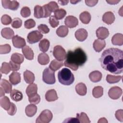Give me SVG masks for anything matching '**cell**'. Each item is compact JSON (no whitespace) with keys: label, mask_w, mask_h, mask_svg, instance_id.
<instances>
[{"label":"cell","mask_w":123,"mask_h":123,"mask_svg":"<svg viewBox=\"0 0 123 123\" xmlns=\"http://www.w3.org/2000/svg\"><path fill=\"white\" fill-rule=\"evenodd\" d=\"M58 2L62 5H65L67 4L69 1L68 0H59Z\"/></svg>","instance_id":"obj_57"},{"label":"cell","mask_w":123,"mask_h":123,"mask_svg":"<svg viewBox=\"0 0 123 123\" xmlns=\"http://www.w3.org/2000/svg\"><path fill=\"white\" fill-rule=\"evenodd\" d=\"M115 20V16L111 12H107L104 13L102 16V21L108 25H111Z\"/></svg>","instance_id":"obj_14"},{"label":"cell","mask_w":123,"mask_h":123,"mask_svg":"<svg viewBox=\"0 0 123 123\" xmlns=\"http://www.w3.org/2000/svg\"><path fill=\"white\" fill-rule=\"evenodd\" d=\"M43 35L39 31H32L28 34L27 41L30 44H34L38 42L43 37Z\"/></svg>","instance_id":"obj_7"},{"label":"cell","mask_w":123,"mask_h":123,"mask_svg":"<svg viewBox=\"0 0 123 123\" xmlns=\"http://www.w3.org/2000/svg\"><path fill=\"white\" fill-rule=\"evenodd\" d=\"M98 2V0H85V3L86 5L89 6V7H93L94 6L97 4V3Z\"/></svg>","instance_id":"obj_54"},{"label":"cell","mask_w":123,"mask_h":123,"mask_svg":"<svg viewBox=\"0 0 123 123\" xmlns=\"http://www.w3.org/2000/svg\"><path fill=\"white\" fill-rule=\"evenodd\" d=\"M9 63L11 68V71L16 72L17 71H18L20 68V64L15 63L11 60L10 61Z\"/></svg>","instance_id":"obj_53"},{"label":"cell","mask_w":123,"mask_h":123,"mask_svg":"<svg viewBox=\"0 0 123 123\" xmlns=\"http://www.w3.org/2000/svg\"><path fill=\"white\" fill-rule=\"evenodd\" d=\"M79 1H80V0L79 1H76V0H71L70 1V2L72 3V4H76V3H77L78 2H79Z\"/></svg>","instance_id":"obj_60"},{"label":"cell","mask_w":123,"mask_h":123,"mask_svg":"<svg viewBox=\"0 0 123 123\" xmlns=\"http://www.w3.org/2000/svg\"><path fill=\"white\" fill-rule=\"evenodd\" d=\"M49 21L50 25L53 28H55L59 25V21L55 17L54 15L50 16Z\"/></svg>","instance_id":"obj_47"},{"label":"cell","mask_w":123,"mask_h":123,"mask_svg":"<svg viewBox=\"0 0 123 123\" xmlns=\"http://www.w3.org/2000/svg\"><path fill=\"white\" fill-rule=\"evenodd\" d=\"M12 42L13 46L18 49L23 48L26 46L25 39L18 35L14 36L12 37Z\"/></svg>","instance_id":"obj_10"},{"label":"cell","mask_w":123,"mask_h":123,"mask_svg":"<svg viewBox=\"0 0 123 123\" xmlns=\"http://www.w3.org/2000/svg\"><path fill=\"white\" fill-rule=\"evenodd\" d=\"M11 17L8 14H4L1 17V22L4 25H9L12 22Z\"/></svg>","instance_id":"obj_44"},{"label":"cell","mask_w":123,"mask_h":123,"mask_svg":"<svg viewBox=\"0 0 123 123\" xmlns=\"http://www.w3.org/2000/svg\"><path fill=\"white\" fill-rule=\"evenodd\" d=\"M98 123H108V121L106 120V119L105 118H101L100 119H99V120L98 121Z\"/></svg>","instance_id":"obj_58"},{"label":"cell","mask_w":123,"mask_h":123,"mask_svg":"<svg viewBox=\"0 0 123 123\" xmlns=\"http://www.w3.org/2000/svg\"><path fill=\"white\" fill-rule=\"evenodd\" d=\"M96 34L97 37L102 40H104L109 35V32L108 29L105 27H98L96 31Z\"/></svg>","instance_id":"obj_12"},{"label":"cell","mask_w":123,"mask_h":123,"mask_svg":"<svg viewBox=\"0 0 123 123\" xmlns=\"http://www.w3.org/2000/svg\"><path fill=\"white\" fill-rule=\"evenodd\" d=\"M115 116L118 121L121 122H123V110L122 109L117 110L115 112Z\"/></svg>","instance_id":"obj_52"},{"label":"cell","mask_w":123,"mask_h":123,"mask_svg":"<svg viewBox=\"0 0 123 123\" xmlns=\"http://www.w3.org/2000/svg\"><path fill=\"white\" fill-rule=\"evenodd\" d=\"M62 66H63V63L62 61H59L57 60H53L49 65V68L51 70L55 72L61 68Z\"/></svg>","instance_id":"obj_30"},{"label":"cell","mask_w":123,"mask_h":123,"mask_svg":"<svg viewBox=\"0 0 123 123\" xmlns=\"http://www.w3.org/2000/svg\"><path fill=\"white\" fill-rule=\"evenodd\" d=\"M42 79L43 81L47 84H54L56 81L54 72L51 70L49 68H45L43 72Z\"/></svg>","instance_id":"obj_4"},{"label":"cell","mask_w":123,"mask_h":123,"mask_svg":"<svg viewBox=\"0 0 123 123\" xmlns=\"http://www.w3.org/2000/svg\"><path fill=\"white\" fill-rule=\"evenodd\" d=\"M36 25V22L33 19H29L26 20L24 23V26L25 28L31 29Z\"/></svg>","instance_id":"obj_46"},{"label":"cell","mask_w":123,"mask_h":123,"mask_svg":"<svg viewBox=\"0 0 123 123\" xmlns=\"http://www.w3.org/2000/svg\"><path fill=\"white\" fill-rule=\"evenodd\" d=\"M113 45L122 46L123 45V35L121 33H117L113 36L111 38Z\"/></svg>","instance_id":"obj_22"},{"label":"cell","mask_w":123,"mask_h":123,"mask_svg":"<svg viewBox=\"0 0 123 123\" xmlns=\"http://www.w3.org/2000/svg\"><path fill=\"white\" fill-rule=\"evenodd\" d=\"M120 0H106V2L110 4H116Z\"/></svg>","instance_id":"obj_56"},{"label":"cell","mask_w":123,"mask_h":123,"mask_svg":"<svg viewBox=\"0 0 123 123\" xmlns=\"http://www.w3.org/2000/svg\"><path fill=\"white\" fill-rule=\"evenodd\" d=\"M76 118L81 123H90V121L87 114L85 112H81L80 113L76 114Z\"/></svg>","instance_id":"obj_37"},{"label":"cell","mask_w":123,"mask_h":123,"mask_svg":"<svg viewBox=\"0 0 123 123\" xmlns=\"http://www.w3.org/2000/svg\"><path fill=\"white\" fill-rule=\"evenodd\" d=\"M0 72L2 74H8L11 71V68L9 63L4 62L2 63L1 66L0 67Z\"/></svg>","instance_id":"obj_41"},{"label":"cell","mask_w":123,"mask_h":123,"mask_svg":"<svg viewBox=\"0 0 123 123\" xmlns=\"http://www.w3.org/2000/svg\"><path fill=\"white\" fill-rule=\"evenodd\" d=\"M102 74L98 71H94L91 72L89 74V78L90 80L94 83L100 81L102 78Z\"/></svg>","instance_id":"obj_20"},{"label":"cell","mask_w":123,"mask_h":123,"mask_svg":"<svg viewBox=\"0 0 123 123\" xmlns=\"http://www.w3.org/2000/svg\"><path fill=\"white\" fill-rule=\"evenodd\" d=\"M76 93L80 96H85L86 94L87 88L86 85L82 82L78 83L75 87Z\"/></svg>","instance_id":"obj_26"},{"label":"cell","mask_w":123,"mask_h":123,"mask_svg":"<svg viewBox=\"0 0 123 123\" xmlns=\"http://www.w3.org/2000/svg\"><path fill=\"white\" fill-rule=\"evenodd\" d=\"M11 60L15 63L20 64L23 62L24 57L22 54L19 53H14L11 56Z\"/></svg>","instance_id":"obj_31"},{"label":"cell","mask_w":123,"mask_h":123,"mask_svg":"<svg viewBox=\"0 0 123 123\" xmlns=\"http://www.w3.org/2000/svg\"><path fill=\"white\" fill-rule=\"evenodd\" d=\"M20 13L23 17L26 18L30 15L31 11L28 7L25 6L21 9Z\"/></svg>","instance_id":"obj_45"},{"label":"cell","mask_w":123,"mask_h":123,"mask_svg":"<svg viewBox=\"0 0 123 123\" xmlns=\"http://www.w3.org/2000/svg\"><path fill=\"white\" fill-rule=\"evenodd\" d=\"M50 45L49 40L46 38L41 40L39 43V48L40 51L45 52L48 51Z\"/></svg>","instance_id":"obj_32"},{"label":"cell","mask_w":123,"mask_h":123,"mask_svg":"<svg viewBox=\"0 0 123 123\" xmlns=\"http://www.w3.org/2000/svg\"><path fill=\"white\" fill-rule=\"evenodd\" d=\"M122 76H114L111 74H108L106 76V81L109 84H114L118 83L122 79Z\"/></svg>","instance_id":"obj_38"},{"label":"cell","mask_w":123,"mask_h":123,"mask_svg":"<svg viewBox=\"0 0 123 123\" xmlns=\"http://www.w3.org/2000/svg\"><path fill=\"white\" fill-rule=\"evenodd\" d=\"M64 24L67 27L72 28L76 27L78 25V20L76 17L69 15L65 18L64 20Z\"/></svg>","instance_id":"obj_11"},{"label":"cell","mask_w":123,"mask_h":123,"mask_svg":"<svg viewBox=\"0 0 123 123\" xmlns=\"http://www.w3.org/2000/svg\"><path fill=\"white\" fill-rule=\"evenodd\" d=\"M43 9L44 11V17L43 18H47L49 17L51 14L52 12L51 11L49 7L48 4H45L43 6Z\"/></svg>","instance_id":"obj_50"},{"label":"cell","mask_w":123,"mask_h":123,"mask_svg":"<svg viewBox=\"0 0 123 123\" xmlns=\"http://www.w3.org/2000/svg\"><path fill=\"white\" fill-rule=\"evenodd\" d=\"M24 78L25 82L27 84H32L35 79L34 74L29 70H25L24 73Z\"/></svg>","instance_id":"obj_25"},{"label":"cell","mask_w":123,"mask_h":123,"mask_svg":"<svg viewBox=\"0 0 123 123\" xmlns=\"http://www.w3.org/2000/svg\"><path fill=\"white\" fill-rule=\"evenodd\" d=\"M37 85L35 83H32L29 85L25 90L26 94L28 97L37 93Z\"/></svg>","instance_id":"obj_34"},{"label":"cell","mask_w":123,"mask_h":123,"mask_svg":"<svg viewBox=\"0 0 123 123\" xmlns=\"http://www.w3.org/2000/svg\"><path fill=\"white\" fill-rule=\"evenodd\" d=\"M48 5L49 9H50L51 11L52 12H55L56 11L59 9V6L58 4L55 1H50L49 3H48Z\"/></svg>","instance_id":"obj_49"},{"label":"cell","mask_w":123,"mask_h":123,"mask_svg":"<svg viewBox=\"0 0 123 123\" xmlns=\"http://www.w3.org/2000/svg\"><path fill=\"white\" fill-rule=\"evenodd\" d=\"M79 123L77 118H69L65 120L63 123Z\"/></svg>","instance_id":"obj_55"},{"label":"cell","mask_w":123,"mask_h":123,"mask_svg":"<svg viewBox=\"0 0 123 123\" xmlns=\"http://www.w3.org/2000/svg\"><path fill=\"white\" fill-rule=\"evenodd\" d=\"M37 61L41 65L48 64L49 62V56L45 53H41L37 57Z\"/></svg>","instance_id":"obj_28"},{"label":"cell","mask_w":123,"mask_h":123,"mask_svg":"<svg viewBox=\"0 0 123 123\" xmlns=\"http://www.w3.org/2000/svg\"><path fill=\"white\" fill-rule=\"evenodd\" d=\"M22 53L25 57L28 60H32L34 59V52L32 49L28 46H25L22 49Z\"/></svg>","instance_id":"obj_17"},{"label":"cell","mask_w":123,"mask_h":123,"mask_svg":"<svg viewBox=\"0 0 123 123\" xmlns=\"http://www.w3.org/2000/svg\"><path fill=\"white\" fill-rule=\"evenodd\" d=\"M16 111H17V108H16V105L13 103L11 102L10 108L9 109V110L7 111L8 114H9L10 115L13 116L16 113Z\"/></svg>","instance_id":"obj_51"},{"label":"cell","mask_w":123,"mask_h":123,"mask_svg":"<svg viewBox=\"0 0 123 123\" xmlns=\"http://www.w3.org/2000/svg\"><path fill=\"white\" fill-rule=\"evenodd\" d=\"M10 82L13 85H16L21 82V74L17 72H13L9 75Z\"/></svg>","instance_id":"obj_18"},{"label":"cell","mask_w":123,"mask_h":123,"mask_svg":"<svg viewBox=\"0 0 123 123\" xmlns=\"http://www.w3.org/2000/svg\"><path fill=\"white\" fill-rule=\"evenodd\" d=\"M11 50V47L8 44L0 45V54H5L9 53Z\"/></svg>","instance_id":"obj_42"},{"label":"cell","mask_w":123,"mask_h":123,"mask_svg":"<svg viewBox=\"0 0 123 123\" xmlns=\"http://www.w3.org/2000/svg\"><path fill=\"white\" fill-rule=\"evenodd\" d=\"M102 67L113 74H119L123 71V51L117 48L105 49L99 59Z\"/></svg>","instance_id":"obj_1"},{"label":"cell","mask_w":123,"mask_h":123,"mask_svg":"<svg viewBox=\"0 0 123 123\" xmlns=\"http://www.w3.org/2000/svg\"><path fill=\"white\" fill-rule=\"evenodd\" d=\"M34 16L36 18H41L44 17V11L43 7L40 5H36L34 7Z\"/></svg>","instance_id":"obj_35"},{"label":"cell","mask_w":123,"mask_h":123,"mask_svg":"<svg viewBox=\"0 0 123 123\" xmlns=\"http://www.w3.org/2000/svg\"><path fill=\"white\" fill-rule=\"evenodd\" d=\"M10 97L12 100L15 101H21L23 98L22 93L17 89H13L10 92Z\"/></svg>","instance_id":"obj_23"},{"label":"cell","mask_w":123,"mask_h":123,"mask_svg":"<svg viewBox=\"0 0 123 123\" xmlns=\"http://www.w3.org/2000/svg\"><path fill=\"white\" fill-rule=\"evenodd\" d=\"M66 14V11L63 9H59L54 12V16L57 20L63 19Z\"/></svg>","instance_id":"obj_39"},{"label":"cell","mask_w":123,"mask_h":123,"mask_svg":"<svg viewBox=\"0 0 123 123\" xmlns=\"http://www.w3.org/2000/svg\"><path fill=\"white\" fill-rule=\"evenodd\" d=\"M106 46V42L104 40L97 39L93 42V46L94 50L98 52L101 51Z\"/></svg>","instance_id":"obj_15"},{"label":"cell","mask_w":123,"mask_h":123,"mask_svg":"<svg viewBox=\"0 0 123 123\" xmlns=\"http://www.w3.org/2000/svg\"><path fill=\"white\" fill-rule=\"evenodd\" d=\"M91 16L90 13L87 11H84L79 15L80 21L84 24H88L91 20Z\"/></svg>","instance_id":"obj_29"},{"label":"cell","mask_w":123,"mask_h":123,"mask_svg":"<svg viewBox=\"0 0 123 123\" xmlns=\"http://www.w3.org/2000/svg\"><path fill=\"white\" fill-rule=\"evenodd\" d=\"M69 30L68 27L65 25H61L56 30L57 35L62 37H65L68 34Z\"/></svg>","instance_id":"obj_33"},{"label":"cell","mask_w":123,"mask_h":123,"mask_svg":"<svg viewBox=\"0 0 123 123\" xmlns=\"http://www.w3.org/2000/svg\"><path fill=\"white\" fill-rule=\"evenodd\" d=\"M58 97L55 89H52L49 90L45 94V99L49 102L54 101L57 100Z\"/></svg>","instance_id":"obj_16"},{"label":"cell","mask_w":123,"mask_h":123,"mask_svg":"<svg viewBox=\"0 0 123 123\" xmlns=\"http://www.w3.org/2000/svg\"><path fill=\"white\" fill-rule=\"evenodd\" d=\"M11 102L8 97L7 96H3L0 98V106L5 110L8 111L10 108Z\"/></svg>","instance_id":"obj_27"},{"label":"cell","mask_w":123,"mask_h":123,"mask_svg":"<svg viewBox=\"0 0 123 123\" xmlns=\"http://www.w3.org/2000/svg\"><path fill=\"white\" fill-rule=\"evenodd\" d=\"M12 84L5 79H2L0 82V87L2 88L5 93H10L12 90Z\"/></svg>","instance_id":"obj_21"},{"label":"cell","mask_w":123,"mask_h":123,"mask_svg":"<svg viewBox=\"0 0 123 123\" xmlns=\"http://www.w3.org/2000/svg\"><path fill=\"white\" fill-rule=\"evenodd\" d=\"M1 3L4 8L9 9L13 11L17 10L20 5L19 3L16 0H2Z\"/></svg>","instance_id":"obj_9"},{"label":"cell","mask_w":123,"mask_h":123,"mask_svg":"<svg viewBox=\"0 0 123 123\" xmlns=\"http://www.w3.org/2000/svg\"><path fill=\"white\" fill-rule=\"evenodd\" d=\"M87 60V56L81 48H77L74 50L67 52L64 66L71 68L73 71H76L79 66L83 65Z\"/></svg>","instance_id":"obj_2"},{"label":"cell","mask_w":123,"mask_h":123,"mask_svg":"<svg viewBox=\"0 0 123 123\" xmlns=\"http://www.w3.org/2000/svg\"><path fill=\"white\" fill-rule=\"evenodd\" d=\"M53 118V114L49 110H44L43 111L38 117L37 118L36 123H49Z\"/></svg>","instance_id":"obj_5"},{"label":"cell","mask_w":123,"mask_h":123,"mask_svg":"<svg viewBox=\"0 0 123 123\" xmlns=\"http://www.w3.org/2000/svg\"><path fill=\"white\" fill-rule=\"evenodd\" d=\"M0 97H3V96H4V95H5V92H4V90L2 89V87H0Z\"/></svg>","instance_id":"obj_59"},{"label":"cell","mask_w":123,"mask_h":123,"mask_svg":"<svg viewBox=\"0 0 123 123\" xmlns=\"http://www.w3.org/2000/svg\"><path fill=\"white\" fill-rule=\"evenodd\" d=\"M37 111V107L35 104H29L28 105L25 109V112L26 115L28 117H33Z\"/></svg>","instance_id":"obj_24"},{"label":"cell","mask_w":123,"mask_h":123,"mask_svg":"<svg viewBox=\"0 0 123 123\" xmlns=\"http://www.w3.org/2000/svg\"><path fill=\"white\" fill-rule=\"evenodd\" d=\"M38 31L43 34H47L49 32V29L46 25L40 24L37 26Z\"/></svg>","instance_id":"obj_48"},{"label":"cell","mask_w":123,"mask_h":123,"mask_svg":"<svg viewBox=\"0 0 123 123\" xmlns=\"http://www.w3.org/2000/svg\"><path fill=\"white\" fill-rule=\"evenodd\" d=\"M123 90L122 88L117 86L111 87L108 92L109 97L112 99H117L122 95Z\"/></svg>","instance_id":"obj_8"},{"label":"cell","mask_w":123,"mask_h":123,"mask_svg":"<svg viewBox=\"0 0 123 123\" xmlns=\"http://www.w3.org/2000/svg\"><path fill=\"white\" fill-rule=\"evenodd\" d=\"M28 100L31 104H37L40 101V97L37 93L35 94H33L31 96H29Z\"/></svg>","instance_id":"obj_40"},{"label":"cell","mask_w":123,"mask_h":123,"mask_svg":"<svg viewBox=\"0 0 123 123\" xmlns=\"http://www.w3.org/2000/svg\"><path fill=\"white\" fill-rule=\"evenodd\" d=\"M22 25V20L18 17L14 18L12 19V22L11 23L12 26L14 28H19Z\"/></svg>","instance_id":"obj_43"},{"label":"cell","mask_w":123,"mask_h":123,"mask_svg":"<svg viewBox=\"0 0 123 123\" xmlns=\"http://www.w3.org/2000/svg\"><path fill=\"white\" fill-rule=\"evenodd\" d=\"M59 82L63 85L69 86L73 84L74 80V74L68 68H63L59 71L58 74Z\"/></svg>","instance_id":"obj_3"},{"label":"cell","mask_w":123,"mask_h":123,"mask_svg":"<svg viewBox=\"0 0 123 123\" xmlns=\"http://www.w3.org/2000/svg\"><path fill=\"white\" fill-rule=\"evenodd\" d=\"M74 35L77 40L83 42L87 38L88 33L87 31L84 28H80L75 31Z\"/></svg>","instance_id":"obj_13"},{"label":"cell","mask_w":123,"mask_h":123,"mask_svg":"<svg viewBox=\"0 0 123 123\" xmlns=\"http://www.w3.org/2000/svg\"><path fill=\"white\" fill-rule=\"evenodd\" d=\"M103 94V88L101 86H96L92 90L93 96L95 98H99Z\"/></svg>","instance_id":"obj_36"},{"label":"cell","mask_w":123,"mask_h":123,"mask_svg":"<svg viewBox=\"0 0 123 123\" xmlns=\"http://www.w3.org/2000/svg\"><path fill=\"white\" fill-rule=\"evenodd\" d=\"M1 35L2 37L7 39L12 38L14 37V33L12 29L10 27H5L2 29L1 31Z\"/></svg>","instance_id":"obj_19"},{"label":"cell","mask_w":123,"mask_h":123,"mask_svg":"<svg viewBox=\"0 0 123 123\" xmlns=\"http://www.w3.org/2000/svg\"><path fill=\"white\" fill-rule=\"evenodd\" d=\"M67 53L64 49L60 45H56L53 50V55L56 59L59 61H62L66 59Z\"/></svg>","instance_id":"obj_6"}]
</instances>
